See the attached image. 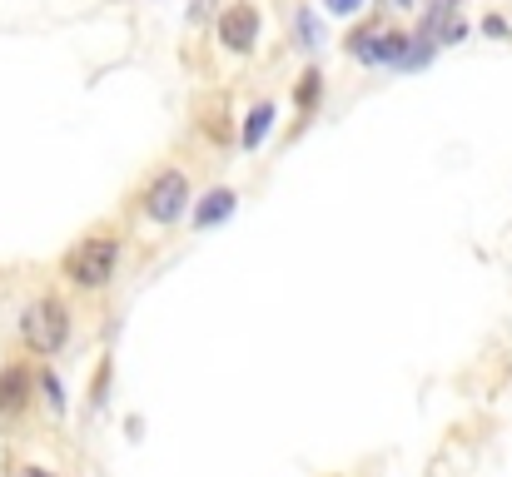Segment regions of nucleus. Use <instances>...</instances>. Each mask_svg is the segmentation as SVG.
Segmentation results:
<instances>
[{
	"label": "nucleus",
	"mask_w": 512,
	"mask_h": 477,
	"mask_svg": "<svg viewBox=\"0 0 512 477\" xmlns=\"http://www.w3.org/2000/svg\"><path fill=\"white\" fill-rule=\"evenodd\" d=\"M115 269H120V239L115 234H90L70 249L65 259V279L85 294H100L115 284Z\"/></svg>",
	"instance_id": "obj_1"
},
{
	"label": "nucleus",
	"mask_w": 512,
	"mask_h": 477,
	"mask_svg": "<svg viewBox=\"0 0 512 477\" xmlns=\"http://www.w3.org/2000/svg\"><path fill=\"white\" fill-rule=\"evenodd\" d=\"M25 393H30V373L25 368H5L0 373V413H15L25 403Z\"/></svg>",
	"instance_id": "obj_5"
},
{
	"label": "nucleus",
	"mask_w": 512,
	"mask_h": 477,
	"mask_svg": "<svg viewBox=\"0 0 512 477\" xmlns=\"http://www.w3.org/2000/svg\"><path fill=\"white\" fill-rule=\"evenodd\" d=\"M20 477H60V473H50V468H25Z\"/></svg>",
	"instance_id": "obj_10"
},
{
	"label": "nucleus",
	"mask_w": 512,
	"mask_h": 477,
	"mask_svg": "<svg viewBox=\"0 0 512 477\" xmlns=\"http://www.w3.org/2000/svg\"><path fill=\"white\" fill-rule=\"evenodd\" d=\"M269 120H274V110H269V105H259V110H254V120L244 125V145H249V150H254V145L264 140V130H269Z\"/></svg>",
	"instance_id": "obj_7"
},
{
	"label": "nucleus",
	"mask_w": 512,
	"mask_h": 477,
	"mask_svg": "<svg viewBox=\"0 0 512 477\" xmlns=\"http://www.w3.org/2000/svg\"><path fill=\"white\" fill-rule=\"evenodd\" d=\"M229 214H234V194H229V189H214V194L199 204L194 224H199V229H209V224H219V219H229Z\"/></svg>",
	"instance_id": "obj_6"
},
{
	"label": "nucleus",
	"mask_w": 512,
	"mask_h": 477,
	"mask_svg": "<svg viewBox=\"0 0 512 477\" xmlns=\"http://www.w3.org/2000/svg\"><path fill=\"white\" fill-rule=\"evenodd\" d=\"M358 5H363V0H329V10H339V15H353Z\"/></svg>",
	"instance_id": "obj_9"
},
{
	"label": "nucleus",
	"mask_w": 512,
	"mask_h": 477,
	"mask_svg": "<svg viewBox=\"0 0 512 477\" xmlns=\"http://www.w3.org/2000/svg\"><path fill=\"white\" fill-rule=\"evenodd\" d=\"M184 204H189V179H184L179 169H165V174L145 189V214H150L155 224H174V219L184 214Z\"/></svg>",
	"instance_id": "obj_3"
},
{
	"label": "nucleus",
	"mask_w": 512,
	"mask_h": 477,
	"mask_svg": "<svg viewBox=\"0 0 512 477\" xmlns=\"http://www.w3.org/2000/svg\"><path fill=\"white\" fill-rule=\"evenodd\" d=\"M383 5H408V0H383Z\"/></svg>",
	"instance_id": "obj_11"
},
{
	"label": "nucleus",
	"mask_w": 512,
	"mask_h": 477,
	"mask_svg": "<svg viewBox=\"0 0 512 477\" xmlns=\"http://www.w3.org/2000/svg\"><path fill=\"white\" fill-rule=\"evenodd\" d=\"M219 40H224L229 50H254V40H259V15H254L249 5H229V10L219 15Z\"/></svg>",
	"instance_id": "obj_4"
},
{
	"label": "nucleus",
	"mask_w": 512,
	"mask_h": 477,
	"mask_svg": "<svg viewBox=\"0 0 512 477\" xmlns=\"http://www.w3.org/2000/svg\"><path fill=\"white\" fill-rule=\"evenodd\" d=\"M20 343L30 353H40V358H55L70 343V309L60 299H35L20 314Z\"/></svg>",
	"instance_id": "obj_2"
},
{
	"label": "nucleus",
	"mask_w": 512,
	"mask_h": 477,
	"mask_svg": "<svg viewBox=\"0 0 512 477\" xmlns=\"http://www.w3.org/2000/svg\"><path fill=\"white\" fill-rule=\"evenodd\" d=\"M314 95H319V75H314V70H309V75H304V90H299V100H304V105H309V100H314Z\"/></svg>",
	"instance_id": "obj_8"
}]
</instances>
